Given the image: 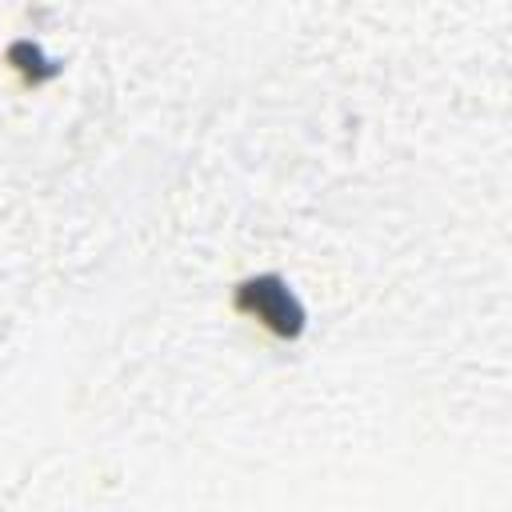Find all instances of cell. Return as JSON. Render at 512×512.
<instances>
[{
  "label": "cell",
  "instance_id": "6da1fadb",
  "mask_svg": "<svg viewBox=\"0 0 512 512\" xmlns=\"http://www.w3.org/2000/svg\"><path fill=\"white\" fill-rule=\"evenodd\" d=\"M244 304H248L268 328H276V332H296V328H300V308H296V300H292L280 284H272V280L248 284V288H244Z\"/></svg>",
  "mask_w": 512,
  "mask_h": 512
}]
</instances>
